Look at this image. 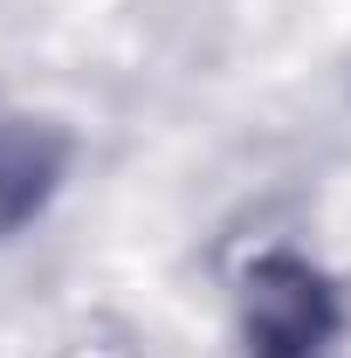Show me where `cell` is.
<instances>
[{"instance_id": "1", "label": "cell", "mask_w": 351, "mask_h": 358, "mask_svg": "<svg viewBox=\"0 0 351 358\" xmlns=\"http://www.w3.org/2000/svg\"><path fill=\"white\" fill-rule=\"evenodd\" d=\"M338 289L303 255H262L241 282V345L248 358H331L338 352Z\"/></svg>"}, {"instance_id": "2", "label": "cell", "mask_w": 351, "mask_h": 358, "mask_svg": "<svg viewBox=\"0 0 351 358\" xmlns=\"http://www.w3.org/2000/svg\"><path fill=\"white\" fill-rule=\"evenodd\" d=\"M55 179H62V138L35 117H0V234L42 214Z\"/></svg>"}]
</instances>
